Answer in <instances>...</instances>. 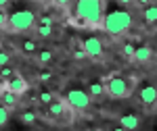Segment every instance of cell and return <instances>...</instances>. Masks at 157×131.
<instances>
[{"instance_id":"obj_1","label":"cell","mask_w":157,"mask_h":131,"mask_svg":"<svg viewBox=\"0 0 157 131\" xmlns=\"http://www.w3.org/2000/svg\"><path fill=\"white\" fill-rule=\"evenodd\" d=\"M107 15V2L105 0H80L75 4V17L80 19L82 27H103Z\"/></svg>"},{"instance_id":"obj_2","label":"cell","mask_w":157,"mask_h":131,"mask_svg":"<svg viewBox=\"0 0 157 131\" xmlns=\"http://www.w3.org/2000/svg\"><path fill=\"white\" fill-rule=\"evenodd\" d=\"M132 27V12L124 11V9H115L105 15V23L103 29L109 36H124L128 29Z\"/></svg>"},{"instance_id":"obj_3","label":"cell","mask_w":157,"mask_h":131,"mask_svg":"<svg viewBox=\"0 0 157 131\" xmlns=\"http://www.w3.org/2000/svg\"><path fill=\"white\" fill-rule=\"evenodd\" d=\"M134 85L136 83H134L132 79L113 75V77H109L107 83H105V92H107L111 98H115V100H124V98H130V96H132Z\"/></svg>"},{"instance_id":"obj_4","label":"cell","mask_w":157,"mask_h":131,"mask_svg":"<svg viewBox=\"0 0 157 131\" xmlns=\"http://www.w3.org/2000/svg\"><path fill=\"white\" fill-rule=\"evenodd\" d=\"M36 25V15L32 11H15L9 15V25L6 29L13 34H21V31H29Z\"/></svg>"},{"instance_id":"obj_5","label":"cell","mask_w":157,"mask_h":131,"mask_svg":"<svg viewBox=\"0 0 157 131\" xmlns=\"http://www.w3.org/2000/svg\"><path fill=\"white\" fill-rule=\"evenodd\" d=\"M65 102H67V106L71 108L73 112H82V110H88V108H90V102H92V100H90L88 92L73 87V90H67Z\"/></svg>"},{"instance_id":"obj_6","label":"cell","mask_w":157,"mask_h":131,"mask_svg":"<svg viewBox=\"0 0 157 131\" xmlns=\"http://www.w3.org/2000/svg\"><path fill=\"white\" fill-rule=\"evenodd\" d=\"M48 117L55 121H69L73 119V110L67 106L65 100H55L52 104H48Z\"/></svg>"},{"instance_id":"obj_7","label":"cell","mask_w":157,"mask_h":131,"mask_svg":"<svg viewBox=\"0 0 157 131\" xmlns=\"http://www.w3.org/2000/svg\"><path fill=\"white\" fill-rule=\"evenodd\" d=\"M4 90L6 92H11V94H15V96H23L27 90H29V83L25 81L23 77L17 73L13 79H9V81H4Z\"/></svg>"},{"instance_id":"obj_8","label":"cell","mask_w":157,"mask_h":131,"mask_svg":"<svg viewBox=\"0 0 157 131\" xmlns=\"http://www.w3.org/2000/svg\"><path fill=\"white\" fill-rule=\"evenodd\" d=\"M82 50L86 52V56H90V58H98V56H103V52H105L103 42H101L98 37H86L84 44H82Z\"/></svg>"},{"instance_id":"obj_9","label":"cell","mask_w":157,"mask_h":131,"mask_svg":"<svg viewBox=\"0 0 157 131\" xmlns=\"http://www.w3.org/2000/svg\"><path fill=\"white\" fill-rule=\"evenodd\" d=\"M138 98H140V102L149 108L157 106V87L155 85H143L140 92H138Z\"/></svg>"},{"instance_id":"obj_10","label":"cell","mask_w":157,"mask_h":131,"mask_svg":"<svg viewBox=\"0 0 157 131\" xmlns=\"http://www.w3.org/2000/svg\"><path fill=\"white\" fill-rule=\"evenodd\" d=\"M120 125H121V129H126V131H136L138 127H140V117L134 115V112L121 115L120 117Z\"/></svg>"},{"instance_id":"obj_11","label":"cell","mask_w":157,"mask_h":131,"mask_svg":"<svg viewBox=\"0 0 157 131\" xmlns=\"http://www.w3.org/2000/svg\"><path fill=\"white\" fill-rule=\"evenodd\" d=\"M17 104H19V96L11 94V92H2L0 94V106L6 108V110H13V108H17Z\"/></svg>"},{"instance_id":"obj_12","label":"cell","mask_w":157,"mask_h":131,"mask_svg":"<svg viewBox=\"0 0 157 131\" xmlns=\"http://www.w3.org/2000/svg\"><path fill=\"white\" fill-rule=\"evenodd\" d=\"M151 58H153V50H151L149 46H138L136 50H134L132 60H136V62H149Z\"/></svg>"},{"instance_id":"obj_13","label":"cell","mask_w":157,"mask_h":131,"mask_svg":"<svg viewBox=\"0 0 157 131\" xmlns=\"http://www.w3.org/2000/svg\"><path fill=\"white\" fill-rule=\"evenodd\" d=\"M143 19L147 23H157V4H149L147 9H143Z\"/></svg>"},{"instance_id":"obj_14","label":"cell","mask_w":157,"mask_h":131,"mask_svg":"<svg viewBox=\"0 0 157 131\" xmlns=\"http://www.w3.org/2000/svg\"><path fill=\"white\" fill-rule=\"evenodd\" d=\"M103 94H107L105 92V83H101V81L88 83V96H103Z\"/></svg>"},{"instance_id":"obj_15","label":"cell","mask_w":157,"mask_h":131,"mask_svg":"<svg viewBox=\"0 0 157 131\" xmlns=\"http://www.w3.org/2000/svg\"><path fill=\"white\" fill-rule=\"evenodd\" d=\"M21 50H23L25 54H34L38 50V44L34 40H23V42H21Z\"/></svg>"},{"instance_id":"obj_16","label":"cell","mask_w":157,"mask_h":131,"mask_svg":"<svg viewBox=\"0 0 157 131\" xmlns=\"http://www.w3.org/2000/svg\"><path fill=\"white\" fill-rule=\"evenodd\" d=\"M52 58H55V54H52L50 50H40V52H38V60H40L42 65H48V62H52Z\"/></svg>"},{"instance_id":"obj_17","label":"cell","mask_w":157,"mask_h":131,"mask_svg":"<svg viewBox=\"0 0 157 131\" xmlns=\"http://www.w3.org/2000/svg\"><path fill=\"white\" fill-rule=\"evenodd\" d=\"M40 102H42V104H46V106L52 104V102H55V94H52V92H46V90H44V92H40Z\"/></svg>"},{"instance_id":"obj_18","label":"cell","mask_w":157,"mask_h":131,"mask_svg":"<svg viewBox=\"0 0 157 131\" xmlns=\"http://www.w3.org/2000/svg\"><path fill=\"white\" fill-rule=\"evenodd\" d=\"M15 75H17V73L13 71L11 67H2V69H0V79H4V81H9V79H13Z\"/></svg>"},{"instance_id":"obj_19","label":"cell","mask_w":157,"mask_h":131,"mask_svg":"<svg viewBox=\"0 0 157 131\" xmlns=\"http://www.w3.org/2000/svg\"><path fill=\"white\" fill-rule=\"evenodd\" d=\"M36 31H38V36H40V37H50V34H52V27H46V25H38Z\"/></svg>"},{"instance_id":"obj_20","label":"cell","mask_w":157,"mask_h":131,"mask_svg":"<svg viewBox=\"0 0 157 131\" xmlns=\"http://www.w3.org/2000/svg\"><path fill=\"white\" fill-rule=\"evenodd\" d=\"M21 121H23V123H27V125H32V123L36 121V112H32V110L23 112V115H21Z\"/></svg>"},{"instance_id":"obj_21","label":"cell","mask_w":157,"mask_h":131,"mask_svg":"<svg viewBox=\"0 0 157 131\" xmlns=\"http://www.w3.org/2000/svg\"><path fill=\"white\" fill-rule=\"evenodd\" d=\"M9 60H11V54L4 52V50H0V69L2 67H9Z\"/></svg>"},{"instance_id":"obj_22","label":"cell","mask_w":157,"mask_h":131,"mask_svg":"<svg viewBox=\"0 0 157 131\" xmlns=\"http://www.w3.org/2000/svg\"><path fill=\"white\" fill-rule=\"evenodd\" d=\"M6 121H9V110L0 106V127H2V125H6Z\"/></svg>"},{"instance_id":"obj_23","label":"cell","mask_w":157,"mask_h":131,"mask_svg":"<svg viewBox=\"0 0 157 131\" xmlns=\"http://www.w3.org/2000/svg\"><path fill=\"white\" fill-rule=\"evenodd\" d=\"M6 25H9V15L0 11V29H6Z\"/></svg>"},{"instance_id":"obj_24","label":"cell","mask_w":157,"mask_h":131,"mask_svg":"<svg viewBox=\"0 0 157 131\" xmlns=\"http://www.w3.org/2000/svg\"><path fill=\"white\" fill-rule=\"evenodd\" d=\"M134 50H136V48H134L132 44H124V54H126V56H130V58H132V56H134Z\"/></svg>"},{"instance_id":"obj_25","label":"cell","mask_w":157,"mask_h":131,"mask_svg":"<svg viewBox=\"0 0 157 131\" xmlns=\"http://www.w3.org/2000/svg\"><path fill=\"white\" fill-rule=\"evenodd\" d=\"M50 79H52V73L50 71H42L40 73V81H42V83H46V81H50Z\"/></svg>"},{"instance_id":"obj_26","label":"cell","mask_w":157,"mask_h":131,"mask_svg":"<svg viewBox=\"0 0 157 131\" xmlns=\"http://www.w3.org/2000/svg\"><path fill=\"white\" fill-rule=\"evenodd\" d=\"M73 58L75 60H84V58H88V56H86L84 50H73Z\"/></svg>"},{"instance_id":"obj_27","label":"cell","mask_w":157,"mask_h":131,"mask_svg":"<svg viewBox=\"0 0 157 131\" xmlns=\"http://www.w3.org/2000/svg\"><path fill=\"white\" fill-rule=\"evenodd\" d=\"M40 25H46V27H52V19H50V17H42V19H40Z\"/></svg>"},{"instance_id":"obj_28","label":"cell","mask_w":157,"mask_h":131,"mask_svg":"<svg viewBox=\"0 0 157 131\" xmlns=\"http://www.w3.org/2000/svg\"><path fill=\"white\" fill-rule=\"evenodd\" d=\"M6 6V0H0V9H4Z\"/></svg>"},{"instance_id":"obj_29","label":"cell","mask_w":157,"mask_h":131,"mask_svg":"<svg viewBox=\"0 0 157 131\" xmlns=\"http://www.w3.org/2000/svg\"><path fill=\"white\" fill-rule=\"evenodd\" d=\"M111 131H126V129H121V127H115V129H111Z\"/></svg>"}]
</instances>
